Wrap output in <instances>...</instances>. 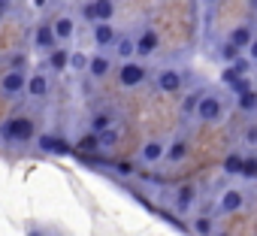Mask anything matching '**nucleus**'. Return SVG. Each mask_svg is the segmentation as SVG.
<instances>
[{
	"instance_id": "nucleus-1",
	"label": "nucleus",
	"mask_w": 257,
	"mask_h": 236,
	"mask_svg": "<svg viewBox=\"0 0 257 236\" xmlns=\"http://www.w3.org/2000/svg\"><path fill=\"white\" fill-rule=\"evenodd\" d=\"M224 115H227V97L221 91H215V88H206L194 118L200 125H218V122H224Z\"/></svg>"
},
{
	"instance_id": "nucleus-2",
	"label": "nucleus",
	"mask_w": 257,
	"mask_h": 236,
	"mask_svg": "<svg viewBox=\"0 0 257 236\" xmlns=\"http://www.w3.org/2000/svg\"><path fill=\"white\" fill-rule=\"evenodd\" d=\"M0 140L7 143H34L37 140V122L31 115H13L0 125Z\"/></svg>"
},
{
	"instance_id": "nucleus-3",
	"label": "nucleus",
	"mask_w": 257,
	"mask_h": 236,
	"mask_svg": "<svg viewBox=\"0 0 257 236\" xmlns=\"http://www.w3.org/2000/svg\"><path fill=\"white\" fill-rule=\"evenodd\" d=\"M115 76H118V85L124 91H134V88H140L149 79V67L143 61H121L115 67Z\"/></svg>"
},
{
	"instance_id": "nucleus-4",
	"label": "nucleus",
	"mask_w": 257,
	"mask_h": 236,
	"mask_svg": "<svg viewBox=\"0 0 257 236\" xmlns=\"http://www.w3.org/2000/svg\"><path fill=\"white\" fill-rule=\"evenodd\" d=\"M245 203H248L245 191L236 188V185H230V188H224V191L218 194V200H215V212H218V215H233V212L245 209Z\"/></svg>"
},
{
	"instance_id": "nucleus-5",
	"label": "nucleus",
	"mask_w": 257,
	"mask_h": 236,
	"mask_svg": "<svg viewBox=\"0 0 257 236\" xmlns=\"http://www.w3.org/2000/svg\"><path fill=\"white\" fill-rule=\"evenodd\" d=\"M155 85H158L161 94H179L185 88V70H179V67H161L155 73Z\"/></svg>"
},
{
	"instance_id": "nucleus-6",
	"label": "nucleus",
	"mask_w": 257,
	"mask_h": 236,
	"mask_svg": "<svg viewBox=\"0 0 257 236\" xmlns=\"http://www.w3.org/2000/svg\"><path fill=\"white\" fill-rule=\"evenodd\" d=\"M197 200H200V191H197V185H176L173 188V209L179 212V215H188V212H194V206H197Z\"/></svg>"
},
{
	"instance_id": "nucleus-7",
	"label": "nucleus",
	"mask_w": 257,
	"mask_h": 236,
	"mask_svg": "<svg viewBox=\"0 0 257 236\" xmlns=\"http://www.w3.org/2000/svg\"><path fill=\"white\" fill-rule=\"evenodd\" d=\"M112 16H115V0H88L82 7V19H88L91 25L112 22Z\"/></svg>"
},
{
	"instance_id": "nucleus-8",
	"label": "nucleus",
	"mask_w": 257,
	"mask_h": 236,
	"mask_svg": "<svg viewBox=\"0 0 257 236\" xmlns=\"http://www.w3.org/2000/svg\"><path fill=\"white\" fill-rule=\"evenodd\" d=\"M134 43H137V61H143V58H152V55L161 49V34L149 25V28H143V31L134 37Z\"/></svg>"
},
{
	"instance_id": "nucleus-9",
	"label": "nucleus",
	"mask_w": 257,
	"mask_h": 236,
	"mask_svg": "<svg viewBox=\"0 0 257 236\" xmlns=\"http://www.w3.org/2000/svg\"><path fill=\"white\" fill-rule=\"evenodd\" d=\"M88 79H109L112 73H115V61H112V55L109 52H97V55H88Z\"/></svg>"
},
{
	"instance_id": "nucleus-10",
	"label": "nucleus",
	"mask_w": 257,
	"mask_h": 236,
	"mask_svg": "<svg viewBox=\"0 0 257 236\" xmlns=\"http://www.w3.org/2000/svg\"><path fill=\"white\" fill-rule=\"evenodd\" d=\"M118 40V31L112 22H100V25H91V43L97 46V52H112Z\"/></svg>"
},
{
	"instance_id": "nucleus-11",
	"label": "nucleus",
	"mask_w": 257,
	"mask_h": 236,
	"mask_svg": "<svg viewBox=\"0 0 257 236\" xmlns=\"http://www.w3.org/2000/svg\"><path fill=\"white\" fill-rule=\"evenodd\" d=\"M34 146H37V152H40V155H70V152H73V149H70V146H67L58 134H52V131L37 134Z\"/></svg>"
},
{
	"instance_id": "nucleus-12",
	"label": "nucleus",
	"mask_w": 257,
	"mask_h": 236,
	"mask_svg": "<svg viewBox=\"0 0 257 236\" xmlns=\"http://www.w3.org/2000/svg\"><path fill=\"white\" fill-rule=\"evenodd\" d=\"M49 91H52V79H49V73H46V70L28 73V85H25V94H28L31 100H43V97H49Z\"/></svg>"
},
{
	"instance_id": "nucleus-13",
	"label": "nucleus",
	"mask_w": 257,
	"mask_h": 236,
	"mask_svg": "<svg viewBox=\"0 0 257 236\" xmlns=\"http://www.w3.org/2000/svg\"><path fill=\"white\" fill-rule=\"evenodd\" d=\"M25 85H28V73L4 70V76H0V91H4L7 97H19V94H25Z\"/></svg>"
},
{
	"instance_id": "nucleus-14",
	"label": "nucleus",
	"mask_w": 257,
	"mask_h": 236,
	"mask_svg": "<svg viewBox=\"0 0 257 236\" xmlns=\"http://www.w3.org/2000/svg\"><path fill=\"white\" fill-rule=\"evenodd\" d=\"M49 25H52V31H55V37H58V43H61V46H64V43H70V40L76 37V19H73V16H67V13L55 16Z\"/></svg>"
},
{
	"instance_id": "nucleus-15",
	"label": "nucleus",
	"mask_w": 257,
	"mask_h": 236,
	"mask_svg": "<svg viewBox=\"0 0 257 236\" xmlns=\"http://www.w3.org/2000/svg\"><path fill=\"white\" fill-rule=\"evenodd\" d=\"M257 37V31H254V25L251 22H242V25H236L230 34H227V43L230 46H236L239 52H245L248 46H251V40Z\"/></svg>"
},
{
	"instance_id": "nucleus-16",
	"label": "nucleus",
	"mask_w": 257,
	"mask_h": 236,
	"mask_svg": "<svg viewBox=\"0 0 257 236\" xmlns=\"http://www.w3.org/2000/svg\"><path fill=\"white\" fill-rule=\"evenodd\" d=\"M61 43H58V37H55V31H52V25L49 22H43V25H37L34 28V49H40V52H52V49H58Z\"/></svg>"
},
{
	"instance_id": "nucleus-17",
	"label": "nucleus",
	"mask_w": 257,
	"mask_h": 236,
	"mask_svg": "<svg viewBox=\"0 0 257 236\" xmlns=\"http://www.w3.org/2000/svg\"><path fill=\"white\" fill-rule=\"evenodd\" d=\"M188 155H191V140H188V137H173V140L167 143L164 161H167V164H182Z\"/></svg>"
},
{
	"instance_id": "nucleus-18",
	"label": "nucleus",
	"mask_w": 257,
	"mask_h": 236,
	"mask_svg": "<svg viewBox=\"0 0 257 236\" xmlns=\"http://www.w3.org/2000/svg\"><path fill=\"white\" fill-rule=\"evenodd\" d=\"M164 152H167V143H164V140H149V143H143V149H140V164L155 167V164L164 161Z\"/></svg>"
},
{
	"instance_id": "nucleus-19",
	"label": "nucleus",
	"mask_w": 257,
	"mask_h": 236,
	"mask_svg": "<svg viewBox=\"0 0 257 236\" xmlns=\"http://www.w3.org/2000/svg\"><path fill=\"white\" fill-rule=\"evenodd\" d=\"M112 58H118V61H137L134 34H118V40H115V46H112Z\"/></svg>"
},
{
	"instance_id": "nucleus-20",
	"label": "nucleus",
	"mask_w": 257,
	"mask_h": 236,
	"mask_svg": "<svg viewBox=\"0 0 257 236\" xmlns=\"http://www.w3.org/2000/svg\"><path fill=\"white\" fill-rule=\"evenodd\" d=\"M67 64H70V49H67V46H58V49H52V52L46 55V70H52L55 76L64 73Z\"/></svg>"
},
{
	"instance_id": "nucleus-21",
	"label": "nucleus",
	"mask_w": 257,
	"mask_h": 236,
	"mask_svg": "<svg viewBox=\"0 0 257 236\" xmlns=\"http://www.w3.org/2000/svg\"><path fill=\"white\" fill-rule=\"evenodd\" d=\"M242 155H245V152H227L224 161H221V176H227V179L239 176V170H242Z\"/></svg>"
},
{
	"instance_id": "nucleus-22",
	"label": "nucleus",
	"mask_w": 257,
	"mask_h": 236,
	"mask_svg": "<svg viewBox=\"0 0 257 236\" xmlns=\"http://www.w3.org/2000/svg\"><path fill=\"white\" fill-rule=\"evenodd\" d=\"M106 128H115V125H112V115H109L106 109L91 112V118H88V134H100V131H106Z\"/></svg>"
},
{
	"instance_id": "nucleus-23",
	"label": "nucleus",
	"mask_w": 257,
	"mask_h": 236,
	"mask_svg": "<svg viewBox=\"0 0 257 236\" xmlns=\"http://www.w3.org/2000/svg\"><path fill=\"white\" fill-rule=\"evenodd\" d=\"M94 137H97V149H100V152H112V149L121 143L118 128H106V131H100V134H94Z\"/></svg>"
},
{
	"instance_id": "nucleus-24",
	"label": "nucleus",
	"mask_w": 257,
	"mask_h": 236,
	"mask_svg": "<svg viewBox=\"0 0 257 236\" xmlns=\"http://www.w3.org/2000/svg\"><path fill=\"white\" fill-rule=\"evenodd\" d=\"M239 55H242V52H239L236 46H230L227 40H221V43L215 46V61H221L224 67H230V64H233V61H236Z\"/></svg>"
},
{
	"instance_id": "nucleus-25",
	"label": "nucleus",
	"mask_w": 257,
	"mask_h": 236,
	"mask_svg": "<svg viewBox=\"0 0 257 236\" xmlns=\"http://www.w3.org/2000/svg\"><path fill=\"white\" fill-rule=\"evenodd\" d=\"M203 91H206V88H194V91L185 94V100H182V106H179L185 118H194V112H197V106H200V100H203Z\"/></svg>"
},
{
	"instance_id": "nucleus-26",
	"label": "nucleus",
	"mask_w": 257,
	"mask_h": 236,
	"mask_svg": "<svg viewBox=\"0 0 257 236\" xmlns=\"http://www.w3.org/2000/svg\"><path fill=\"white\" fill-rule=\"evenodd\" d=\"M191 233H194V236H212V233H215V218H212V215H194Z\"/></svg>"
},
{
	"instance_id": "nucleus-27",
	"label": "nucleus",
	"mask_w": 257,
	"mask_h": 236,
	"mask_svg": "<svg viewBox=\"0 0 257 236\" xmlns=\"http://www.w3.org/2000/svg\"><path fill=\"white\" fill-rule=\"evenodd\" d=\"M239 179H245V182H257V152H245V155H242Z\"/></svg>"
},
{
	"instance_id": "nucleus-28",
	"label": "nucleus",
	"mask_w": 257,
	"mask_h": 236,
	"mask_svg": "<svg viewBox=\"0 0 257 236\" xmlns=\"http://www.w3.org/2000/svg\"><path fill=\"white\" fill-rule=\"evenodd\" d=\"M236 109L245 112V115H257V88L239 94V97H236Z\"/></svg>"
},
{
	"instance_id": "nucleus-29",
	"label": "nucleus",
	"mask_w": 257,
	"mask_h": 236,
	"mask_svg": "<svg viewBox=\"0 0 257 236\" xmlns=\"http://www.w3.org/2000/svg\"><path fill=\"white\" fill-rule=\"evenodd\" d=\"M28 64H31L28 52H10V55H7V70H16V73H28Z\"/></svg>"
},
{
	"instance_id": "nucleus-30",
	"label": "nucleus",
	"mask_w": 257,
	"mask_h": 236,
	"mask_svg": "<svg viewBox=\"0 0 257 236\" xmlns=\"http://www.w3.org/2000/svg\"><path fill=\"white\" fill-rule=\"evenodd\" d=\"M67 70L85 73V70H88V55H85V52H70V64H67Z\"/></svg>"
},
{
	"instance_id": "nucleus-31",
	"label": "nucleus",
	"mask_w": 257,
	"mask_h": 236,
	"mask_svg": "<svg viewBox=\"0 0 257 236\" xmlns=\"http://www.w3.org/2000/svg\"><path fill=\"white\" fill-rule=\"evenodd\" d=\"M251 88H254L251 76H239V79H236V82H233V85H230L227 91H230L233 97H239V94H245V91H251Z\"/></svg>"
},
{
	"instance_id": "nucleus-32",
	"label": "nucleus",
	"mask_w": 257,
	"mask_h": 236,
	"mask_svg": "<svg viewBox=\"0 0 257 236\" xmlns=\"http://www.w3.org/2000/svg\"><path fill=\"white\" fill-rule=\"evenodd\" d=\"M230 67H233V73H236V76H251V70H254V64H251L245 55H239Z\"/></svg>"
},
{
	"instance_id": "nucleus-33",
	"label": "nucleus",
	"mask_w": 257,
	"mask_h": 236,
	"mask_svg": "<svg viewBox=\"0 0 257 236\" xmlns=\"http://www.w3.org/2000/svg\"><path fill=\"white\" fill-rule=\"evenodd\" d=\"M76 149H79V152H100V149H97V137H94V134H85L82 140H76Z\"/></svg>"
},
{
	"instance_id": "nucleus-34",
	"label": "nucleus",
	"mask_w": 257,
	"mask_h": 236,
	"mask_svg": "<svg viewBox=\"0 0 257 236\" xmlns=\"http://www.w3.org/2000/svg\"><path fill=\"white\" fill-rule=\"evenodd\" d=\"M242 143H245V146H251V149L257 146V125H248V128L242 131Z\"/></svg>"
},
{
	"instance_id": "nucleus-35",
	"label": "nucleus",
	"mask_w": 257,
	"mask_h": 236,
	"mask_svg": "<svg viewBox=\"0 0 257 236\" xmlns=\"http://www.w3.org/2000/svg\"><path fill=\"white\" fill-rule=\"evenodd\" d=\"M236 79H239V76L233 73V67H221V85H224V88H230Z\"/></svg>"
},
{
	"instance_id": "nucleus-36",
	"label": "nucleus",
	"mask_w": 257,
	"mask_h": 236,
	"mask_svg": "<svg viewBox=\"0 0 257 236\" xmlns=\"http://www.w3.org/2000/svg\"><path fill=\"white\" fill-rule=\"evenodd\" d=\"M242 55H245V58H248V61H251V64H254V67H257V37H254V40H251V46H248V49H245V52H242Z\"/></svg>"
},
{
	"instance_id": "nucleus-37",
	"label": "nucleus",
	"mask_w": 257,
	"mask_h": 236,
	"mask_svg": "<svg viewBox=\"0 0 257 236\" xmlns=\"http://www.w3.org/2000/svg\"><path fill=\"white\" fill-rule=\"evenodd\" d=\"M118 173H124V176H134V173H137L134 161H124V164H118Z\"/></svg>"
},
{
	"instance_id": "nucleus-38",
	"label": "nucleus",
	"mask_w": 257,
	"mask_h": 236,
	"mask_svg": "<svg viewBox=\"0 0 257 236\" xmlns=\"http://www.w3.org/2000/svg\"><path fill=\"white\" fill-rule=\"evenodd\" d=\"M10 10H13V0H0V22L10 16Z\"/></svg>"
},
{
	"instance_id": "nucleus-39",
	"label": "nucleus",
	"mask_w": 257,
	"mask_h": 236,
	"mask_svg": "<svg viewBox=\"0 0 257 236\" xmlns=\"http://www.w3.org/2000/svg\"><path fill=\"white\" fill-rule=\"evenodd\" d=\"M212 236H230V233H218V230H215V233H212Z\"/></svg>"
},
{
	"instance_id": "nucleus-40",
	"label": "nucleus",
	"mask_w": 257,
	"mask_h": 236,
	"mask_svg": "<svg viewBox=\"0 0 257 236\" xmlns=\"http://www.w3.org/2000/svg\"><path fill=\"white\" fill-rule=\"evenodd\" d=\"M251 7H254V10H257V0H251Z\"/></svg>"
},
{
	"instance_id": "nucleus-41",
	"label": "nucleus",
	"mask_w": 257,
	"mask_h": 236,
	"mask_svg": "<svg viewBox=\"0 0 257 236\" xmlns=\"http://www.w3.org/2000/svg\"><path fill=\"white\" fill-rule=\"evenodd\" d=\"M209 4H212V0H209Z\"/></svg>"
}]
</instances>
